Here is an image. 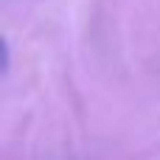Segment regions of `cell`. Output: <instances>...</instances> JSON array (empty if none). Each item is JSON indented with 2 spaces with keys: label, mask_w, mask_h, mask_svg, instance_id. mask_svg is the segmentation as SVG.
<instances>
[]
</instances>
